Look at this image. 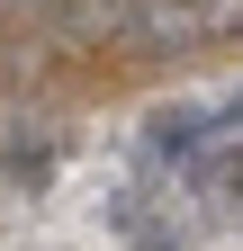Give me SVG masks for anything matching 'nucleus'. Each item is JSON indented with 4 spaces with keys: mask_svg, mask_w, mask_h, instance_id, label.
Masks as SVG:
<instances>
[{
    "mask_svg": "<svg viewBox=\"0 0 243 251\" xmlns=\"http://www.w3.org/2000/svg\"><path fill=\"white\" fill-rule=\"evenodd\" d=\"M207 188H225V198H243V152H216V162H207Z\"/></svg>",
    "mask_w": 243,
    "mask_h": 251,
    "instance_id": "obj_2",
    "label": "nucleus"
},
{
    "mask_svg": "<svg viewBox=\"0 0 243 251\" xmlns=\"http://www.w3.org/2000/svg\"><path fill=\"white\" fill-rule=\"evenodd\" d=\"M234 126H243V90H225V99H216V135H234Z\"/></svg>",
    "mask_w": 243,
    "mask_h": 251,
    "instance_id": "obj_3",
    "label": "nucleus"
},
{
    "mask_svg": "<svg viewBox=\"0 0 243 251\" xmlns=\"http://www.w3.org/2000/svg\"><path fill=\"white\" fill-rule=\"evenodd\" d=\"M207 135H216V99H171V108H153V117H144V144H153V152H171V162H180V152H198Z\"/></svg>",
    "mask_w": 243,
    "mask_h": 251,
    "instance_id": "obj_1",
    "label": "nucleus"
}]
</instances>
